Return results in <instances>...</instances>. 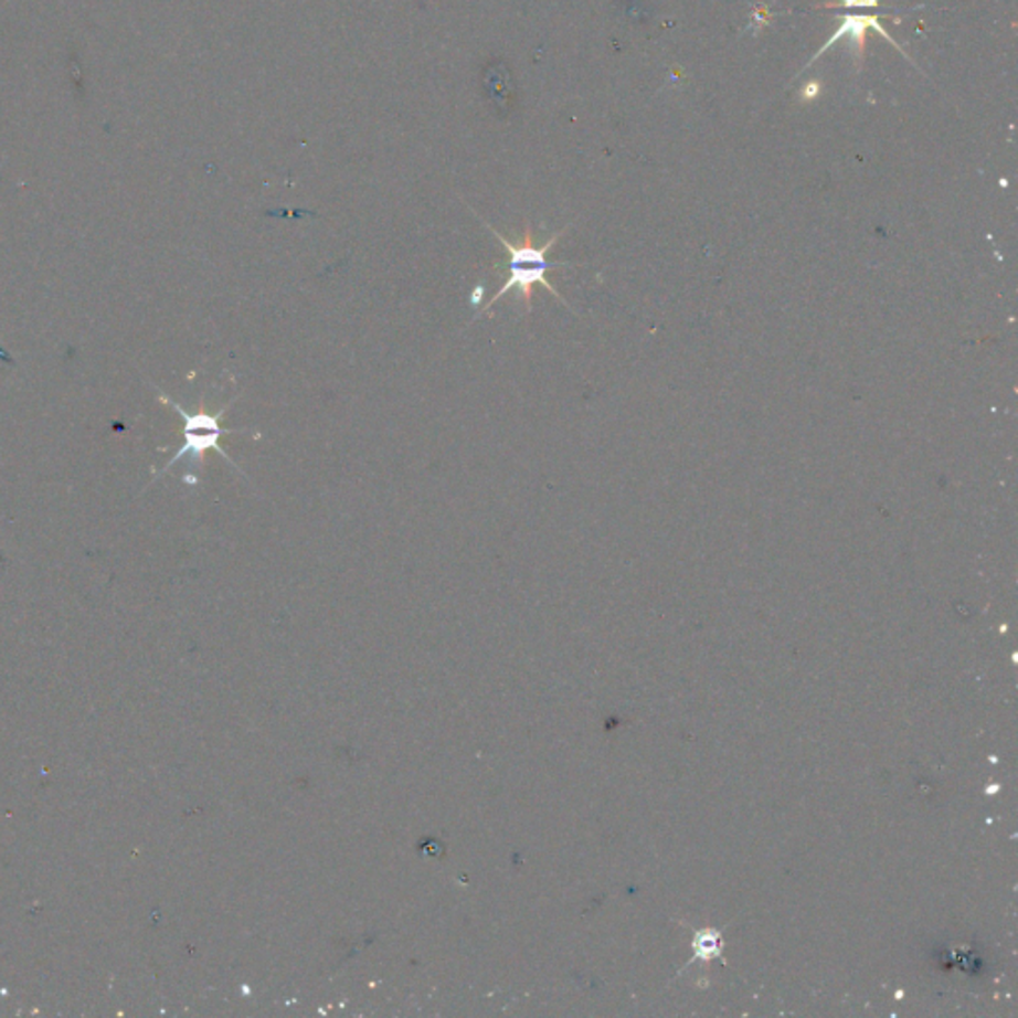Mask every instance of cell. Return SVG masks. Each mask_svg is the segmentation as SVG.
Instances as JSON below:
<instances>
[{"label": "cell", "instance_id": "obj_6", "mask_svg": "<svg viewBox=\"0 0 1018 1018\" xmlns=\"http://www.w3.org/2000/svg\"><path fill=\"white\" fill-rule=\"evenodd\" d=\"M819 92H821L819 82L812 81L804 91L799 92V96H802V100H814V98H818Z\"/></svg>", "mask_w": 1018, "mask_h": 1018}, {"label": "cell", "instance_id": "obj_3", "mask_svg": "<svg viewBox=\"0 0 1018 1018\" xmlns=\"http://www.w3.org/2000/svg\"><path fill=\"white\" fill-rule=\"evenodd\" d=\"M838 21V31L834 32L828 41L824 42V46L816 52V56H812V61L804 66V71H808L809 66L818 61L819 56H824L826 52L831 51V46L841 41V39H848L849 51L853 54L858 71H861V64L866 61V42H868L869 31L878 32L879 36H883L886 41L891 42L905 59H909L908 52H903V49L899 46V42L881 26V14H839Z\"/></svg>", "mask_w": 1018, "mask_h": 1018}, {"label": "cell", "instance_id": "obj_1", "mask_svg": "<svg viewBox=\"0 0 1018 1018\" xmlns=\"http://www.w3.org/2000/svg\"><path fill=\"white\" fill-rule=\"evenodd\" d=\"M479 220H481V218H479ZM481 223L494 233V237H498L499 243H501L509 253L508 280H506L503 287H499L498 293L486 303V307H484L486 312L491 309V305H494L496 300L506 297L511 289H520L521 300H523V305H526V312H531V295H533V287H535V285H543L545 289L550 290L555 299L561 300L563 305H568V300L561 297L560 290L555 289V287L551 285L550 279H545V277H548V271L560 269V267H571L570 263H551V261L548 259V253L555 247L558 240H560L561 235H565V231L570 230V227L553 233L550 240L545 241L543 245H535V241H533V231H531L530 225H526L523 240L518 241V243H511L506 235H501L498 230H494L488 221L481 220ZM568 307H570V305H568Z\"/></svg>", "mask_w": 1018, "mask_h": 1018}, {"label": "cell", "instance_id": "obj_5", "mask_svg": "<svg viewBox=\"0 0 1018 1018\" xmlns=\"http://www.w3.org/2000/svg\"><path fill=\"white\" fill-rule=\"evenodd\" d=\"M879 4L881 0H839L819 4L818 9H878Z\"/></svg>", "mask_w": 1018, "mask_h": 1018}, {"label": "cell", "instance_id": "obj_4", "mask_svg": "<svg viewBox=\"0 0 1018 1018\" xmlns=\"http://www.w3.org/2000/svg\"><path fill=\"white\" fill-rule=\"evenodd\" d=\"M694 948H697L699 957L710 958L714 957V955H719V933H710L709 937H707V935H699L697 941H694Z\"/></svg>", "mask_w": 1018, "mask_h": 1018}, {"label": "cell", "instance_id": "obj_2", "mask_svg": "<svg viewBox=\"0 0 1018 1018\" xmlns=\"http://www.w3.org/2000/svg\"><path fill=\"white\" fill-rule=\"evenodd\" d=\"M158 399H160L163 404H168L171 410H176V412L180 414L181 420H183V444H181V448L178 449V454H173V458L163 466L161 474L170 471V469L183 458H190L193 466L203 468V464H205V454L211 452V449H215L221 458L227 459L230 464L235 466V469H240V466L225 454V449L221 448V438H223V436H227V434H237V432H245V428H223V426H221V420L225 416V412L231 409V404L235 402V399L227 402V404H225L220 412H215V414H210V412H205V410H200V412H188L181 404H178L176 400H171L170 396L163 394V392H158Z\"/></svg>", "mask_w": 1018, "mask_h": 1018}]
</instances>
